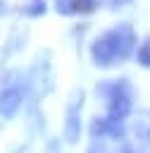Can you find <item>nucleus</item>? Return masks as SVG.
<instances>
[{
  "label": "nucleus",
  "mask_w": 150,
  "mask_h": 153,
  "mask_svg": "<svg viewBox=\"0 0 150 153\" xmlns=\"http://www.w3.org/2000/svg\"><path fill=\"white\" fill-rule=\"evenodd\" d=\"M74 7L76 10H88V7H93V0H76Z\"/></svg>",
  "instance_id": "f257e3e1"
}]
</instances>
